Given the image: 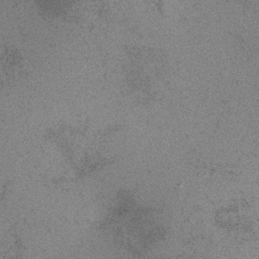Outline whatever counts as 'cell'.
Returning a JSON list of instances; mask_svg holds the SVG:
<instances>
[{"label": "cell", "instance_id": "obj_1", "mask_svg": "<svg viewBox=\"0 0 259 259\" xmlns=\"http://www.w3.org/2000/svg\"><path fill=\"white\" fill-rule=\"evenodd\" d=\"M120 72L126 95L139 104H149L165 92L171 67L167 55L161 49L132 45L123 51Z\"/></svg>", "mask_w": 259, "mask_h": 259}, {"label": "cell", "instance_id": "obj_2", "mask_svg": "<svg viewBox=\"0 0 259 259\" xmlns=\"http://www.w3.org/2000/svg\"><path fill=\"white\" fill-rule=\"evenodd\" d=\"M26 65L23 55L14 47H3L1 53L2 86L15 85L25 74Z\"/></svg>", "mask_w": 259, "mask_h": 259}]
</instances>
